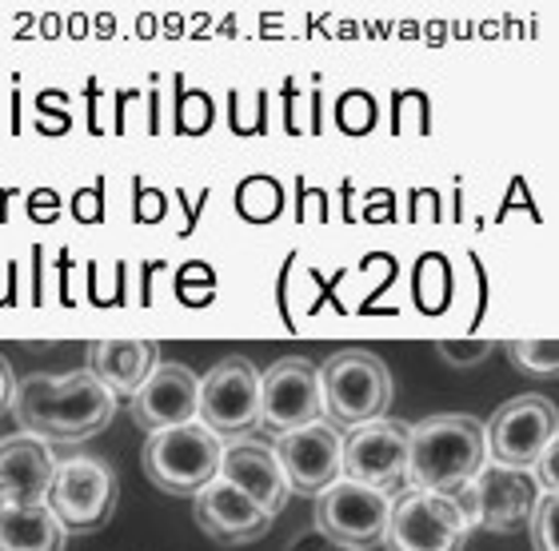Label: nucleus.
<instances>
[{
	"instance_id": "nucleus-6",
	"label": "nucleus",
	"mask_w": 559,
	"mask_h": 551,
	"mask_svg": "<svg viewBox=\"0 0 559 551\" xmlns=\"http://www.w3.org/2000/svg\"><path fill=\"white\" fill-rule=\"evenodd\" d=\"M45 507L57 516L64 536H72V531H100L112 519V512H117V476H112L105 459H64L52 471Z\"/></svg>"
},
{
	"instance_id": "nucleus-17",
	"label": "nucleus",
	"mask_w": 559,
	"mask_h": 551,
	"mask_svg": "<svg viewBox=\"0 0 559 551\" xmlns=\"http://www.w3.org/2000/svg\"><path fill=\"white\" fill-rule=\"evenodd\" d=\"M192 500H197L200 531L216 543H233V548L236 543H257V540H264L272 528V516H264L248 495L228 488L221 476L204 483Z\"/></svg>"
},
{
	"instance_id": "nucleus-11",
	"label": "nucleus",
	"mask_w": 559,
	"mask_h": 551,
	"mask_svg": "<svg viewBox=\"0 0 559 551\" xmlns=\"http://www.w3.org/2000/svg\"><path fill=\"white\" fill-rule=\"evenodd\" d=\"M536 480L532 471H512V468H496V464H484L476 480L467 483L464 492H455L460 507L472 528H488V531H515L524 528L532 507H536Z\"/></svg>"
},
{
	"instance_id": "nucleus-3",
	"label": "nucleus",
	"mask_w": 559,
	"mask_h": 551,
	"mask_svg": "<svg viewBox=\"0 0 559 551\" xmlns=\"http://www.w3.org/2000/svg\"><path fill=\"white\" fill-rule=\"evenodd\" d=\"M316 375H320L324 420L336 432H352L360 423L384 420V411L392 408V372L368 348L332 352L324 364H316Z\"/></svg>"
},
{
	"instance_id": "nucleus-9",
	"label": "nucleus",
	"mask_w": 559,
	"mask_h": 551,
	"mask_svg": "<svg viewBox=\"0 0 559 551\" xmlns=\"http://www.w3.org/2000/svg\"><path fill=\"white\" fill-rule=\"evenodd\" d=\"M392 495L364 488V483L336 476L324 492L316 495V524L340 551H372L384 543Z\"/></svg>"
},
{
	"instance_id": "nucleus-8",
	"label": "nucleus",
	"mask_w": 559,
	"mask_h": 551,
	"mask_svg": "<svg viewBox=\"0 0 559 551\" xmlns=\"http://www.w3.org/2000/svg\"><path fill=\"white\" fill-rule=\"evenodd\" d=\"M559 440L556 404L544 396H515L503 408L491 411L484 423V444H488V464L512 471H532L544 447Z\"/></svg>"
},
{
	"instance_id": "nucleus-22",
	"label": "nucleus",
	"mask_w": 559,
	"mask_h": 551,
	"mask_svg": "<svg viewBox=\"0 0 559 551\" xmlns=\"http://www.w3.org/2000/svg\"><path fill=\"white\" fill-rule=\"evenodd\" d=\"M556 464H559V440H556V444H548V447H544V456H539L536 464H532V480H536V488H539V492H551V495L559 492Z\"/></svg>"
},
{
	"instance_id": "nucleus-25",
	"label": "nucleus",
	"mask_w": 559,
	"mask_h": 551,
	"mask_svg": "<svg viewBox=\"0 0 559 551\" xmlns=\"http://www.w3.org/2000/svg\"><path fill=\"white\" fill-rule=\"evenodd\" d=\"M324 551H340V548H324Z\"/></svg>"
},
{
	"instance_id": "nucleus-2",
	"label": "nucleus",
	"mask_w": 559,
	"mask_h": 551,
	"mask_svg": "<svg viewBox=\"0 0 559 551\" xmlns=\"http://www.w3.org/2000/svg\"><path fill=\"white\" fill-rule=\"evenodd\" d=\"M488 464L484 423L464 411L428 416L408 428V476L404 488L412 492L455 495L476 480Z\"/></svg>"
},
{
	"instance_id": "nucleus-15",
	"label": "nucleus",
	"mask_w": 559,
	"mask_h": 551,
	"mask_svg": "<svg viewBox=\"0 0 559 551\" xmlns=\"http://www.w3.org/2000/svg\"><path fill=\"white\" fill-rule=\"evenodd\" d=\"M228 488H236L240 495H248L252 504L264 512V516L276 519L284 507H288L292 492H288V480H284V471H280V459L272 452V444L264 440H228L221 447V471H216Z\"/></svg>"
},
{
	"instance_id": "nucleus-18",
	"label": "nucleus",
	"mask_w": 559,
	"mask_h": 551,
	"mask_svg": "<svg viewBox=\"0 0 559 551\" xmlns=\"http://www.w3.org/2000/svg\"><path fill=\"white\" fill-rule=\"evenodd\" d=\"M156 364H160V348L152 340H100L84 356V372L117 399H129Z\"/></svg>"
},
{
	"instance_id": "nucleus-4",
	"label": "nucleus",
	"mask_w": 559,
	"mask_h": 551,
	"mask_svg": "<svg viewBox=\"0 0 559 551\" xmlns=\"http://www.w3.org/2000/svg\"><path fill=\"white\" fill-rule=\"evenodd\" d=\"M221 440L204 423H185V428H164L152 432L140 447V468L168 495H197L221 471Z\"/></svg>"
},
{
	"instance_id": "nucleus-16",
	"label": "nucleus",
	"mask_w": 559,
	"mask_h": 551,
	"mask_svg": "<svg viewBox=\"0 0 559 551\" xmlns=\"http://www.w3.org/2000/svg\"><path fill=\"white\" fill-rule=\"evenodd\" d=\"M52 471H57V459L45 440L24 432L0 440V512L45 504Z\"/></svg>"
},
{
	"instance_id": "nucleus-20",
	"label": "nucleus",
	"mask_w": 559,
	"mask_h": 551,
	"mask_svg": "<svg viewBox=\"0 0 559 551\" xmlns=\"http://www.w3.org/2000/svg\"><path fill=\"white\" fill-rule=\"evenodd\" d=\"M512 360L527 375H556V336H539V340H515Z\"/></svg>"
},
{
	"instance_id": "nucleus-7",
	"label": "nucleus",
	"mask_w": 559,
	"mask_h": 551,
	"mask_svg": "<svg viewBox=\"0 0 559 551\" xmlns=\"http://www.w3.org/2000/svg\"><path fill=\"white\" fill-rule=\"evenodd\" d=\"M472 524L455 495L404 492L392 495L384 548L388 551H464Z\"/></svg>"
},
{
	"instance_id": "nucleus-12",
	"label": "nucleus",
	"mask_w": 559,
	"mask_h": 551,
	"mask_svg": "<svg viewBox=\"0 0 559 551\" xmlns=\"http://www.w3.org/2000/svg\"><path fill=\"white\" fill-rule=\"evenodd\" d=\"M316 420H324V404H320V375L312 360L284 356L260 372V423L284 435Z\"/></svg>"
},
{
	"instance_id": "nucleus-24",
	"label": "nucleus",
	"mask_w": 559,
	"mask_h": 551,
	"mask_svg": "<svg viewBox=\"0 0 559 551\" xmlns=\"http://www.w3.org/2000/svg\"><path fill=\"white\" fill-rule=\"evenodd\" d=\"M12 392H16V375H12L9 360L0 356V416L12 408Z\"/></svg>"
},
{
	"instance_id": "nucleus-13",
	"label": "nucleus",
	"mask_w": 559,
	"mask_h": 551,
	"mask_svg": "<svg viewBox=\"0 0 559 551\" xmlns=\"http://www.w3.org/2000/svg\"><path fill=\"white\" fill-rule=\"evenodd\" d=\"M272 452H276L280 471H284L292 495H320L340 476L344 432H336L328 420H316L276 435Z\"/></svg>"
},
{
	"instance_id": "nucleus-10",
	"label": "nucleus",
	"mask_w": 559,
	"mask_h": 551,
	"mask_svg": "<svg viewBox=\"0 0 559 551\" xmlns=\"http://www.w3.org/2000/svg\"><path fill=\"white\" fill-rule=\"evenodd\" d=\"M340 476L384 495L400 492L408 476V423L384 416V420L352 428L340 452Z\"/></svg>"
},
{
	"instance_id": "nucleus-5",
	"label": "nucleus",
	"mask_w": 559,
	"mask_h": 551,
	"mask_svg": "<svg viewBox=\"0 0 559 551\" xmlns=\"http://www.w3.org/2000/svg\"><path fill=\"white\" fill-rule=\"evenodd\" d=\"M197 423H204L221 444L245 440L260 423V368L245 356H224L200 375Z\"/></svg>"
},
{
	"instance_id": "nucleus-19",
	"label": "nucleus",
	"mask_w": 559,
	"mask_h": 551,
	"mask_svg": "<svg viewBox=\"0 0 559 551\" xmlns=\"http://www.w3.org/2000/svg\"><path fill=\"white\" fill-rule=\"evenodd\" d=\"M64 543L69 536L45 504L0 512V551H64Z\"/></svg>"
},
{
	"instance_id": "nucleus-1",
	"label": "nucleus",
	"mask_w": 559,
	"mask_h": 551,
	"mask_svg": "<svg viewBox=\"0 0 559 551\" xmlns=\"http://www.w3.org/2000/svg\"><path fill=\"white\" fill-rule=\"evenodd\" d=\"M12 416L21 423L24 435H36L52 444H81L88 435L105 432L117 416V396L105 384H96L93 375H24L12 392Z\"/></svg>"
},
{
	"instance_id": "nucleus-21",
	"label": "nucleus",
	"mask_w": 559,
	"mask_h": 551,
	"mask_svg": "<svg viewBox=\"0 0 559 551\" xmlns=\"http://www.w3.org/2000/svg\"><path fill=\"white\" fill-rule=\"evenodd\" d=\"M527 531H532V548L536 551H559V543H556V495L551 492L536 495V507H532V516H527Z\"/></svg>"
},
{
	"instance_id": "nucleus-23",
	"label": "nucleus",
	"mask_w": 559,
	"mask_h": 551,
	"mask_svg": "<svg viewBox=\"0 0 559 551\" xmlns=\"http://www.w3.org/2000/svg\"><path fill=\"white\" fill-rule=\"evenodd\" d=\"M440 352L448 356V360H455V364H472V360H479V356L491 352V344H472V348H455V344H440Z\"/></svg>"
},
{
	"instance_id": "nucleus-14",
	"label": "nucleus",
	"mask_w": 559,
	"mask_h": 551,
	"mask_svg": "<svg viewBox=\"0 0 559 551\" xmlns=\"http://www.w3.org/2000/svg\"><path fill=\"white\" fill-rule=\"evenodd\" d=\"M197 396L200 375L180 360H164L152 368V375L129 396L132 420L144 432H164V428H185L197 423Z\"/></svg>"
}]
</instances>
